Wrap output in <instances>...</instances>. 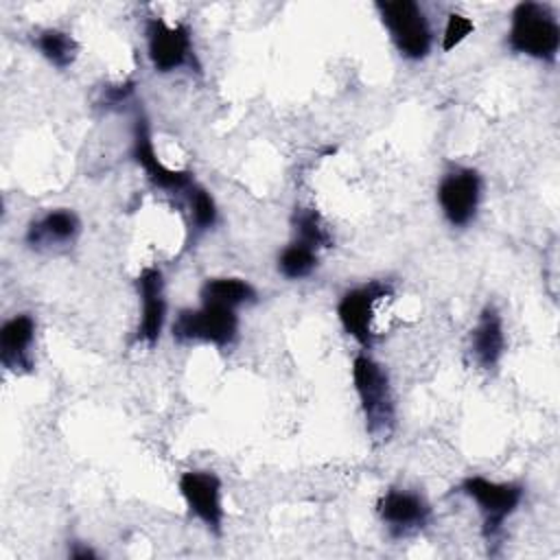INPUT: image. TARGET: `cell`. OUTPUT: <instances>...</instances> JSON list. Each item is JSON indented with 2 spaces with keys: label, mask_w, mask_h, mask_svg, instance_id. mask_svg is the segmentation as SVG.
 Masks as SVG:
<instances>
[{
  "label": "cell",
  "mask_w": 560,
  "mask_h": 560,
  "mask_svg": "<svg viewBox=\"0 0 560 560\" xmlns=\"http://www.w3.org/2000/svg\"><path fill=\"white\" fill-rule=\"evenodd\" d=\"M352 383L365 420V431L374 442H387L396 429V398L387 370L368 352L352 361Z\"/></svg>",
  "instance_id": "obj_1"
},
{
  "label": "cell",
  "mask_w": 560,
  "mask_h": 560,
  "mask_svg": "<svg viewBox=\"0 0 560 560\" xmlns=\"http://www.w3.org/2000/svg\"><path fill=\"white\" fill-rule=\"evenodd\" d=\"M508 48L516 55L553 63L560 50V24L547 2H518L510 15Z\"/></svg>",
  "instance_id": "obj_2"
},
{
  "label": "cell",
  "mask_w": 560,
  "mask_h": 560,
  "mask_svg": "<svg viewBox=\"0 0 560 560\" xmlns=\"http://www.w3.org/2000/svg\"><path fill=\"white\" fill-rule=\"evenodd\" d=\"M459 492L466 494L481 514V536L492 547L501 545L505 521L518 510L525 488L516 481H492L483 475H468L459 483Z\"/></svg>",
  "instance_id": "obj_3"
},
{
  "label": "cell",
  "mask_w": 560,
  "mask_h": 560,
  "mask_svg": "<svg viewBox=\"0 0 560 560\" xmlns=\"http://www.w3.org/2000/svg\"><path fill=\"white\" fill-rule=\"evenodd\" d=\"M376 11L398 55L407 61H422L433 46V31L424 9L413 0H378Z\"/></svg>",
  "instance_id": "obj_4"
},
{
  "label": "cell",
  "mask_w": 560,
  "mask_h": 560,
  "mask_svg": "<svg viewBox=\"0 0 560 560\" xmlns=\"http://www.w3.org/2000/svg\"><path fill=\"white\" fill-rule=\"evenodd\" d=\"M171 335L179 343L201 341L217 348H230L238 335V315L234 308L201 302L199 308L177 311L171 324Z\"/></svg>",
  "instance_id": "obj_5"
},
{
  "label": "cell",
  "mask_w": 560,
  "mask_h": 560,
  "mask_svg": "<svg viewBox=\"0 0 560 560\" xmlns=\"http://www.w3.org/2000/svg\"><path fill=\"white\" fill-rule=\"evenodd\" d=\"M144 37L147 55L155 72L168 74L179 68L199 70L188 24H168L164 18H149L144 22Z\"/></svg>",
  "instance_id": "obj_6"
},
{
  "label": "cell",
  "mask_w": 560,
  "mask_h": 560,
  "mask_svg": "<svg viewBox=\"0 0 560 560\" xmlns=\"http://www.w3.org/2000/svg\"><path fill=\"white\" fill-rule=\"evenodd\" d=\"M131 158L133 162L144 171L147 179L164 190L166 195L173 197H186V192L197 184L190 171H182V168H171L166 166L153 147V133H151V125L149 118L144 116L142 109H136L133 114V125H131Z\"/></svg>",
  "instance_id": "obj_7"
},
{
  "label": "cell",
  "mask_w": 560,
  "mask_h": 560,
  "mask_svg": "<svg viewBox=\"0 0 560 560\" xmlns=\"http://www.w3.org/2000/svg\"><path fill=\"white\" fill-rule=\"evenodd\" d=\"M442 217L451 228L472 223L481 201V175L470 166L448 168L435 190Z\"/></svg>",
  "instance_id": "obj_8"
},
{
  "label": "cell",
  "mask_w": 560,
  "mask_h": 560,
  "mask_svg": "<svg viewBox=\"0 0 560 560\" xmlns=\"http://www.w3.org/2000/svg\"><path fill=\"white\" fill-rule=\"evenodd\" d=\"M392 284L385 280H370L365 284L348 289L337 302V319L346 335H350L361 348H372L374 343V306L378 300L392 295Z\"/></svg>",
  "instance_id": "obj_9"
},
{
  "label": "cell",
  "mask_w": 560,
  "mask_h": 560,
  "mask_svg": "<svg viewBox=\"0 0 560 560\" xmlns=\"http://www.w3.org/2000/svg\"><path fill=\"white\" fill-rule=\"evenodd\" d=\"M179 494L188 512L206 525L208 532L221 536L223 532V486L212 470H186L177 481Z\"/></svg>",
  "instance_id": "obj_10"
},
{
  "label": "cell",
  "mask_w": 560,
  "mask_h": 560,
  "mask_svg": "<svg viewBox=\"0 0 560 560\" xmlns=\"http://www.w3.org/2000/svg\"><path fill=\"white\" fill-rule=\"evenodd\" d=\"M376 514L392 538H409L431 521L429 501L409 488H389L376 503Z\"/></svg>",
  "instance_id": "obj_11"
},
{
  "label": "cell",
  "mask_w": 560,
  "mask_h": 560,
  "mask_svg": "<svg viewBox=\"0 0 560 560\" xmlns=\"http://www.w3.org/2000/svg\"><path fill=\"white\" fill-rule=\"evenodd\" d=\"M136 291L140 300V322L136 328V341L153 348L160 341L166 322L162 271L158 267H144L136 278Z\"/></svg>",
  "instance_id": "obj_12"
},
{
  "label": "cell",
  "mask_w": 560,
  "mask_h": 560,
  "mask_svg": "<svg viewBox=\"0 0 560 560\" xmlns=\"http://www.w3.org/2000/svg\"><path fill=\"white\" fill-rule=\"evenodd\" d=\"M81 234V221L70 208L46 210L35 217L24 232V243L33 252H61L77 243Z\"/></svg>",
  "instance_id": "obj_13"
},
{
  "label": "cell",
  "mask_w": 560,
  "mask_h": 560,
  "mask_svg": "<svg viewBox=\"0 0 560 560\" xmlns=\"http://www.w3.org/2000/svg\"><path fill=\"white\" fill-rule=\"evenodd\" d=\"M35 319L31 313H18L2 322L0 326V363L11 374L33 372V341H35Z\"/></svg>",
  "instance_id": "obj_14"
},
{
  "label": "cell",
  "mask_w": 560,
  "mask_h": 560,
  "mask_svg": "<svg viewBox=\"0 0 560 560\" xmlns=\"http://www.w3.org/2000/svg\"><path fill=\"white\" fill-rule=\"evenodd\" d=\"M468 352L481 370H494L505 352V332L503 319L497 306L486 304L470 330Z\"/></svg>",
  "instance_id": "obj_15"
},
{
  "label": "cell",
  "mask_w": 560,
  "mask_h": 560,
  "mask_svg": "<svg viewBox=\"0 0 560 560\" xmlns=\"http://www.w3.org/2000/svg\"><path fill=\"white\" fill-rule=\"evenodd\" d=\"M199 298L206 304H219V306H228V308H238L245 304H254L258 300L256 289L236 276H217V278H208L201 289H199Z\"/></svg>",
  "instance_id": "obj_16"
},
{
  "label": "cell",
  "mask_w": 560,
  "mask_h": 560,
  "mask_svg": "<svg viewBox=\"0 0 560 560\" xmlns=\"http://www.w3.org/2000/svg\"><path fill=\"white\" fill-rule=\"evenodd\" d=\"M33 46L50 66L59 70L70 68L79 55L74 37L61 28H39L33 33Z\"/></svg>",
  "instance_id": "obj_17"
},
{
  "label": "cell",
  "mask_w": 560,
  "mask_h": 560,
  "mask_svg": "<svg viewBox=\"0 0 560 560\" xmlns=\"http://www.w3.org/2000/svg\"><path fill=\"white\" fill-rule=\"evenodd\" d=\"M317 249L302 243V241H291L282 252L278 254V271L287 280H302L308 278L317 269Z\"/></svg>",
  "instance_id": "obj_18"
},
{
  "label": "cell",
  "mask_w": 560,
  "mask_h": 560,
  "mask_svg": "<svg viewBox=\"0 0 560 560\" xmlns=\"http://www.w3.org/2000/svg\"><path fill=\"white\" fill-rule=\"evenodd\" d=\"M184 201H186V208H188V225H190V232H195V236H199L206 230L217 225L219 210H217L214 197L201 184H195L186 192Z\"/></svg>",
  "instance_id": "obj_19"
},
{
  "label": "cell",
  "mask_w": 560,
  "mask_h": 560,
  "mask_svg": "<svg viewBox=\"0 0 560 560\" xmlns=\"http://www.w3.org/2000/svg\"><path fill=\"white\" fill-rule=\"evenodd\" d=\"M291 225H293V238L315 247L317 252L332 243V236L315 208H295L291 217Z\"/></svg>",
  "instance_id": "obj_20"
},
{
  "label": "cell",
  "mask_w": 560,
  "mask_h": 560,
  "mask_svg": "<svg viewBox=\"0 0 560 560\" xmlns=\"http://www.w3.org/2000/svg\"><path fill=\"white\" fill-rule=\"evenodd\" d=\"M475 31V24L470 22V18H466L464 13L451 11L446 15V24H444V35H442V50H453L455 46H459L470 33Z\"/></svg>",
  "instance_id": "obj_21"
},
{
  "label": "cell",
  "mask_w": 560,
  "mask_h": 560,
  "mask_svg": "<svg viewBox=\"0 0 560 560\" xmlns=\"http://www.w3.org/2000/svg\"><path fill=\"white\" fill-rule=\"evenodd\" d=\"M133 81H125V83H116V85H107L101 90L98 96V105H103L105 109H120L122 105H127L133 96Z\"/></svg>",
  "instance_id": "obj_22"
},
{
  "label": "cell",
  "mask_w": 560,
  "mask_h": 560,
  "mask_svg": "<svg viewBox=\"0 0 560 560\" xmlns=\"http://www.w3.org/2000/svg\"><path fill=\"white\" fill-rule=\"evenodd\" d=\"M68 556L74 558V560H96V551L92 547H85L81 542H74L70 549H68Z\"/></svg>",
  "instance_id": "obj_23"
}]
</instances>
